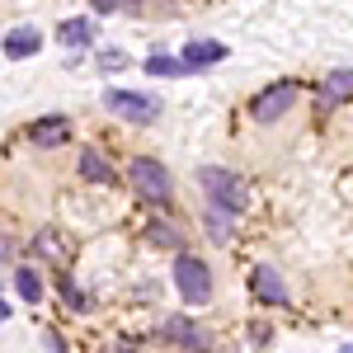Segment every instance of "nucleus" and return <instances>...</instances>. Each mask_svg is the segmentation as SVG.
<instances>
[{"label":"nucleus","mask_w":353,"mask_h":353,"mask_svg":"<svg viewBox=\"0 0 353 353\" xmlns=\"http://www.w3.org/2000/svg\"><path fill=\"white\" fill-rule=\"evenodd\" d=\"M28 137H33L38 146H61V141L71 137V128H66V118H61V113H48V118H38V123L28 128Z\"/></svg>","instance_id":"obj_9"},{"label":"nucleus","mask_w":353,"mask_h":353,"mask_svg":"<svg viewBox=\"0 0 353 353\" xmlns=\"http://www.w3.org/2000/svg\"><path fill=\"white\" fill-rule=\"evenodd\" d=\"M146 71H151V76H189V61H184V57H165V52H156L151 61H146Z\"/></svg>","instance_id":"obj_14"},{"label":"nucleus","mask_w":353,"mask_h":353,"mask_svg":"<svg viewBox=\"0 0 353 353\" xmlns=\"http://www.w3.org/2000/svg\"><path fill=\"white\" fill-rule=\"evenodd\" d=\"M174 288H179V297L189 301V306H208V297H212V273H208L203 259L179 254L174 259Z\"/></svg>","instance_id":"obj_3"},{"label":"nucleus","mask_w":353,"mask_h":353,"mask_svg":"<svg viewBox=\"0 0 353 353\" xmlns=\"http://www.w3.org/2000/svg\"><path fill=\"white\" fill-rule=\"evenodd\" d=\"M104 109L128 118V123H151L161 113V99L156 94H141V90H104Z\"/></svg>","instance_id":"obj_4"},{"label":"nucleus","mask_w":353,"mask_h":353,"mask_svg":"<svg viewBox=\"0 0 353 353\" xmlns=\"http://www.w3.org/2000/svg\"><path fill=\"white\" fill-rule=\"evenodd\" d=\"M250 292L264 301V306H288V283H283V273L269 269V264H259V269L250 273Z\"/></svg>","instance_id":"obj_7"},{"label":"nucleus","mask_w":353,"mask_h":353,"mask_svg":"<svg viewBox=\"0 0 353 353\" xmlns=\"http://www.w3.org/2000/svg\"><path fill=\"white\" fill-rule=\"evenodd\" d=\"M292 99H297V81H278V85L259 90V94L250 99V118H254V123H278L283 113L292 109Z\"/></svg>","instance_id":"obj_5"},{"label":"nucleus","mask_w":353,"mask_h":353,"mask_svg":"<svg viewBox=\"0 0 353 353\" xmlns=\"http://www.w3.org/2000/svg\"><path fill=\"white\" fill-rule=\"evenodd\" d=\"M203 217H208V226H212V241H226V236H231V212H221V208H208Z\"/></svg>","instance_id":"obj_17"},{"label":"nucleus","mask_w":353,"mask_h":353,"mask_svg":"<svg viewBox=\"0 0 353 353\" xmlns=\"http://www.w3.org/2000/svg\"><path fill=\"white\" fill-rule=\"evenodd\" d=\"M61 292H66V301H71V306H76V311H85V297H81V288H76V283H71V278H66V283H61Z\"/></svg>","instance_id":"obj_19"},{"label":"nucleus","mask_w":353,"mask_h":353,"mask_svg":"<svg viewBox=\"0 0 353 353\" xmlns=\"http://www.w3.org/2000/svg\"><path fill=\"white\" fill-rule=\"evenodd\" d=\"M221 57H226V43H189V48H184L189 71H198V66H212V61H221Z\"/></svg>","instance_id":"obj_11"},{"label":"nucleus","mask_w":353,"mask_h":353,"mask_svg":"<svg viewBox=\"0 0 353 353\" xmlns=\"http://www.w3.org/2000/svg\"><path fill=\"white\" fill-rule=\"evenodd\" d=\"M43 344H48V353H66V344H61V334H48Z\"/></svg>","instance_id":"obj_20"},{"label":"nucleus","mask_w":353,"mask_h":353,"mask_svg":"<svg viewBox=\"0 0 353 353\" xmlns=\"http://www.w3.org/2000/svg\"><path fill=\"white\" fill-rule=\"evenodd\" d=\"M349 94H353V71H349V66H339V71H330L325 81H321L316 104H321V109H334V104H344Z\"/></svg>","instance_id":"obj_8"},{"label":"nucleus","mask_w":353,"mask_h":353,"mask_svg":"<svg viewBox=\"0 0 353 353\" xmlns=\"http://www.w3.org/2000/svg\"><path fill=\"white\" fill-rule=\"evenodd\" d=\"M33 245H38V254H48V259H66V245L57 241L52 231H38V241H33Z\"/></svg>","instance_id":"obj_18"},{"label":"nucleus","mask_w":353,"mask_h":353,"mask_svg":"<svg viewBox=\"0 0 353 353\" xmlns=\"http://www.w3.org/2000/svg\"><path fill=\"white\" fill-rule=\"evenodd\" d=\"M198 184L208 189V208H221V212H245V208H250L245 179L231 174V170H221V165H203V170H198Z\"/></svg>","instance_id":"obj_1"},{"label":"nucleus","mask_w":353,"mask_h":353,"mask_svg":"<svg viewBox=\"0 0 353 353\" xmlns=\"http://www.w3.org/2000/svg\"><path fill=\"white\" fill-rule=\"evenodd\" d=\"M128 179H132V193L141 198V203H165V198L174 193V184H170V170H165L156 156H137L132 170H128Z\"/></svg>","instance_id":"obj_2"},{"label":"nucleus","mask_w":353,"mask_h":353,"mask_svg":"<svg viewBox=\"0 0 353 353\" xmlns=\"http://www.w3.org/2000/svg\"><path fill=\"white\" fill-rule=\"evenodd\" d=\"M165 339L179 344V349H189V353H208L212 349V334L198 325V321H189V316H170V321H165Z\"/></svg>","instance_id":"obj_6"},{"label":"nucleus","mask_w":353,"mask_h":353,"mask_svg":"<svg viewBox=\"0 0 353 353\" xmlns=\"http://www.w3.org/2000/svg\"><path fill=\"white\" fill-rule=\"evenodd\" d=\"M14 288H19V297L33 306V301H43V283H38V273L33 269H14Z\"/></svg>","instance_id":"obj_15"},{"label":"nucleus","mask_w":353,"mask_h":353,"mask_svg":"<svg viewBox=\"0 0 353 353\" xmlns=\"http://www.w3.org/2000/svg\"><path fill=\"white\" fill-rule=\"evenodd\" d=\"M151 241L179 250V241H184V236H179V226H174V221H151Z\"/></svg>","instance_id":"obj_16"},{"label":"nucleus","mask_w":353,"mask_h":353,"mask_svg":"<svg viewBox=\"0 0 353 353\" xmlns=\"http://www.w3.org/2000/svg\"><path fill=\"white\" fill-rule=\"evenodd\" d=\"M57 43H66V48H90V43H94V19H61V24H57Z\"/></svg>","instance_id":"obj_10"},{"label":"nucleus","mask_w":353,"mask_h":353,"mask_svg":"<svg viewBox=\"0 0 353 353\" xmlns=\"http://www.w3.org/2000/svg\"><path fill=\"white\" fill-rule=\"evenodd\" d=\"M109 353H113V349H109Z\"/></svg>","instance_id":"obj_22"},{"label":"nucleus","mask_w":353,"mask_h":353,"mask_svg":"<svg viewBox=\"0 0 353 353\" xmlns=\"http://www.w3.org/2000/svg\"><path fill=\"white\" fill-rule=\"evenodd\" d=\"M38 52V28H10L5 33V57H33Z\"/></svg>","instance_id":"obj_12"},{"label":"nucleus","mask_w":353,"mask_h":353,"mask_svg":"<svg viewBox=\"0 0 353 353\" xmlns=\"http://www.w3.org/2000/svg\"><path fill=\"white\" fill-rule=\"evenodd\" d=\"M344 353H353V344H349V349H344Z\"/></svg>","instance_id":"obj_21"},{"label":"nucleus","mask_w":353,"mask_h":353,"mask_svg":"<svg viewBox=\"0 0 353 353\" xmlns=\"http://www.w3.org/2000/svg\"><path fill=\"white\" fill-rule=\"evenodd\" d=\"M81 174H85V179H99V184H109V179H113L109 161H104L94 146H90V151H81Z\"/></svg>","instance_id":"obj_13"}]
</instances>
